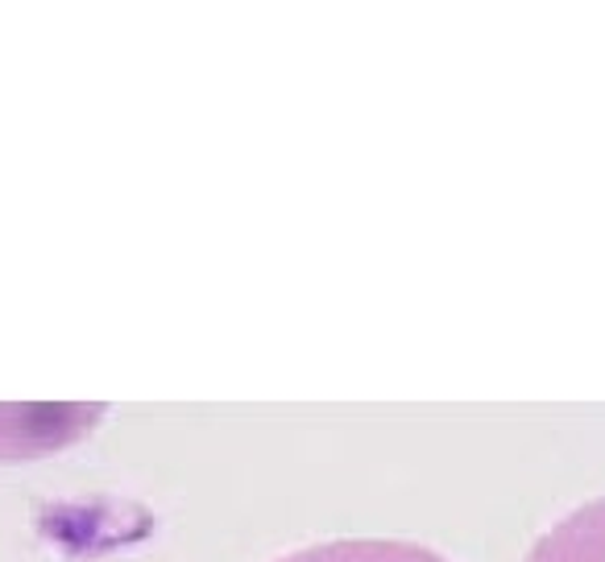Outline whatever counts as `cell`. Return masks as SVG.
Here are the masks:
<instances>
[{
	"mask_svg": "<svg viewBox=\"0 0 605 562\" xmlns=\"http://www.w3.org/2000/svg\"><path fill=\"white\" fill-rule=\"evenodd\" d=\"M282 562H440L402 542H332V546L299 550Z\"/></svg>",
	"mask_w": 605,
	"mask_h": 562,
	"instance_id": "1",
	"label": "cell"
}]
</instances>
